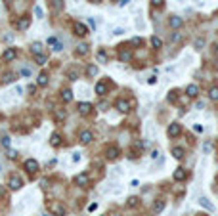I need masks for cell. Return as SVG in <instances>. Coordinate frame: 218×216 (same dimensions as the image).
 Masks as SVG:
<instances>
[{"label": "cell", "instance_id": "1", "mask_svg": "<svg viewBox=\"0 0 218 216\" xmlns=\"http://www.w3.org/2000/svg\"><path fill=\"white\" fill-rule=\"evenodd\" d=\"M73 31H75L77 37H86L88 35V27L84 23H80V21H75L73 23Z\"/></svg>", "mask_w": 218, "mask_h": 216}, {"label": "cell", "instance_id": "2", "mask_svg": "<svg viewBox=\"0 0 218 216\" xmlns=\"http://www.w3.org/2000/svg\"><path fill=\"white\" fill-rule=\"evenodd\" d=\"M121 155V149L117 145H107V149H105V157L109 159V161H115V159H117Z\"/></svg>", "mask_w": 218, "mask_h": 216}, {"label": "cell", "instance_id": "3", "mask_svg": "<svg viewBox=\"0 0 218 216\" xmlns=\"http://www.w3.org/2000/svg\"><path fill=\"white\" fill-rule=\"evenodd\" d=\"M168 136L170 138H176V136H180L182 134V124L180 122H172V124H168Z\"/></svg>", "mask_w": 218, "mask_h": 216}, {"label": "cell", "instance_id": "4", "mask_svg": "<svg viewBox=\"0 0 218 216\" xmlns=\"http://www.w3.org/2000/svg\"><path fill=\"white\" fill-rule=\"evenodd\" d=\"M115 107H117L121 113H128V111H130V101L121 98V99H117V101H115Z\"/></svg>", "mask_w": 218, "mask_h": 216}, {"label": "cell", "instance_id": "5", "mask_svg": "<svg viewBox=\"0 0 218 216\" xmlns=\"http://www.w3.org/2000/svg\"><path fill=\"white\" fill-rule=\"evenodd\" d=\"M23 168H25L29 174H34V172L38 170V163L34 161V159H27V161H25V165H23Z\"/></svg>", "mask_w": 218, "mask_h": 216}, {"label": "cell", "instance_id": "6", "mask_svg": "<svg viewBox=\"0 0 218 216\" xmlns=\"http://www.w3.org/2000/svg\"><path fill=\"white\" fill-rule=\"evenodd\" d=\"M46 42H48V46H52V50H54V52H61V50H63V44L57 40L56 37H50Z\"/></svg>", "mask_w": 218, "mask_h": 216}, {"label": "cell", "instance_id": "7", "mask_svg": "<svg viewBox=\"0 0 218 216\" xmlns=\"http://www.w3.org/2000/svg\"><path fill=\"white\" fill-rule=\"evenodd\" d=\"M17 58V50L16 48H6V52L2 54V60L4 61H14Z\"/></svg>", "mask_w": 218, "mask_h": 216}, {"label": "cell", "instance_id": "8", "mask_svg": "<svg viewBox=\"0 0 218 216\" xmlns=\"http://www.w3.org/2000/svg\"><path fill=\"white\" fill-rule=\"evenodd\" d=\"M78 140H80V143H90L92 140H94V134H92L90 130H82L78 134Z\"/></svg>", "mask_w": 218, "mask_h": 216}, {"label": "cell", "instance_id": "9", "mask_svg": "<svg viewBox=\"0 0 218 216\" xmlns=\"http://www.w3.org/2000/svg\"><path fill=\"white\" fill-rule=\"evenodd\" d=\"M73 182H75V184H77V186H80V187H84V186H88V182H90V178H88V174H77Z\"/></svg>", "mask_w": 218, "mask_h": 216}, {"label": "cell", "instance_id": "10", "mask_svg": "<svg viewBox=\"0 0 218 216\" xmlns=\"http://www.w3.org/2000/svg\"><path fill=\"white\" fill-rule=\"evenodd\" d=\"M50 212L54 216H65V209L61 207V205H57V203H52L50 205Z\"/></svg>", "mask_w": 218, "mask_h": 216}, {"label": "cell", "instance_id": "11", "mask_svg": "<svg viewBox=\"0 0 218 216\" xmlns=\"http://www.w3.org/2000/svg\"><path fill=\"white\" fill-rule=\"evenodd\" d=\"M8 186H10V189H19V187L23 186V180H21L19 176H16V174H14V176L10 178V184H8Z\"/></svg>", "mask_w": 218, "mask_h": 216}, {"label": "cell", "instance_id": "12", "mask_svg": "<svg viewBox=\"0 0 218 216\" xmlns=\"http://www.w3.org/2000/svg\"><path fill=\"white\" fill-rule=\"evenodd\" d=\"M186 96H188V98H197V96H199V86H197V84H189V86L186 88Z\"/></svg>", "mask_w": 218, "mask_h": 216}, {"label": "cell", "instance_id": "13", "mask_svg": "<svg viewBox=\"0 0 218 216\" xmlns=\"http://www.w3.org/2000/svg\"><path fill=\"white\" fill-rule=\"evenodd\" d=\"M172 178H174L176 182H184V180L188 178V172H186V168H176V170H174V176H172Z\"/></svg>", "mask_w": 218, "mask_h": 216}, {"label": "cell", "instance_id": "14", "mask_svg": "<svg viewBox=\"0 0 218 216\" xmlns=\"http://www.w3.org/2000/svg\"><path fill=\"white\" fill-rule=\"evenodd\" d=\"M90 111H92V104H88V101L78 104V113L80 115H90Z\"/></svg>", "mask_w": 218, "mask_h": 216}, {"label": "cell", "instance_id": "15", "mask_svg": "<svg viewBox=\"0 0 218 216\" xmlns=\"http://www.w3.org/2000/svg\"><path fill=\"white\" fill-rule=\"evenodd\" d=\"M29 25H31V19H29V17H23V19H19L17 23H16V27H17L19 31H25V29H29Z\"/></svg>", "mask_w": 218, "mask_h": 216}, {"label": "cell", "instance_id": "16", "mask_svg": "<svg viewBox=\"0 0 218 216\" xmlns=\"http://www.w3.org/2000/svg\"><path fill=\"white\" fill-rule=\"evenodd\" d=\"M50 143H52L54 147L61 145V134H60V132H54V134L50 136Z\"/></svg>", "mask_w": 218, "mask_h": 216}, {"label": "cell", "instance_id": "17", "mask_svg": "<svg viewBox=\"0 0 218 216\" xmlns=\"http://www.w3.org/2000/svg\"><path fill=\"white\" fill-rule=\"evenodd\" d=\"M199 205H201V207H203V209H207V210H211V212L214 210V205H212V203H211L209 199H205V197H201V199H199Z\"/></svg>", "mask_w": 218, "mask_h": 216}, {"label": "cell", "instance_id": "18", "mask_svg": "<svg viewBox=\"0 0 218 216\" xmlns=\"http://www.w3.org/2000/svg\"><path fill=\"white\" fill-rule=\"evenodd\" d=\"M170 27H172V29H180V27H182V17L172 15V17H170Z\"/></svg>", "mask_w": 218, "mask_h": 216}, {"label": "cell", "instance_id": "19", "mask_svg": "<svg viewBox=\"0 0 218 216\" xmlns=\"http://www.w3.org/2000/svg\"><path fill=\"white\" fill-rule=\"evenodd\" d=\"M105 92H107V84L103 82V81L98 82V84H96V94H98V96H103Z\"/></svg>", "mask_w": 218, "mask_h": 216}, {"label": "cell", "instance_id": "20", "mask_svg": "<svg viewBox=\"0 0 218 216\" xmlns=\"http://www.w3.org/2000/svg\"><path fill=\"white\" fill-rule=\"evenodd\" d=\"M193 48H195V50H203V48H205V38H203V37H197V38L193 40Z\"/></svg>", "mask_w": 218, "mask_h": 216}, {"label": "cell", "instance_id": "21", "mask_svg": "<svg viewBox=\"0 0 218 216\" xmlns=\"http://www.w3.org/2000/svg\"><path fill=\"white\" fill-rule=\"evenodd\" d=\"M161 210H165V201L163 199H157L153 203V212H161Z\"/></svg>", "mask_w": 218, "mask_h": 216}, {"label": "cell", "instance_id": "22", "mask_svg": "<svg viewBox=\"0 0 218 216\" xmlns=\"http://www.w3.org/2000/svg\"><path fill=\"white\" fill-rule=\"evenodd\" d=\"M172 155H174L176 159H184L186 151H184V147H172Z\"/></svg>", "mask_w": 218, "mask_h": 216}, {"label": "cell", "instance_id": "23", "mask_svg": "<svg viewBox=\"0 0 218 216\" xmlns=\"http://www.w3.org/2000/svg\"><path fill=\"white\" fill-rule=\"evenodd\" d=\"M31 50H33V54H34V55L42 54V44H40V42H33V44H31Z\"/></svg>", "mask_w": 218, "mask_h": 216}, {"label": "cell", "instance_id": "24", "mask_svg": "<svg viewBox=\"0 0 218 216\" xmlns=\"http://www.w3.org/2000/svg\"><path fill=\"white\" fill-rule=\"evenodd\" d=\"M119 60H121V61H130V60H132V54L126 52V50H122V52H119Z\"/></svg>", "mask_w": 218, "mask_h": 216}, {"label": "cell", "instance_id": "25", "mask_svg": "<svg viewBox=\"0 0 218 216\" xmlns=\"http://www.w3.org/2000/svg\"><path fill=\"white\" fill-rule=\"evenodd\" d=\"M52 8H54V12H61L63 10V0H52Z\"/></svg>", "mask_w": 218, "mask_h": 216}, {"label": "cell", "instance_id": "26", "mask_svg": "<svg viewBox=\"0 0 218 216\" xmlns=\"http://www.w3.org/2000/svg\"><path fill=\"white\" fill-rule=\"evenodd\" d=\"M77 54L78 55H86L88 54V44H78V46H77Z\"/></svg>", "mask_w": 218, "mask_h": 216}, {"label": "cell", "instance_id": "27", "mask_svg": "<svg viewBox=\"0 0 218 216\" xmlns=\"http://www.w3.org/2000/svg\"><path fill=\"white\" fill-rule=\"evenodd\" d=\"M61 99L63 101H71L73 99V92L71 90H61Z\"/></svg>", "mask_w": 218, "mask_h": 216}, {"label": "cell", "instance_id": "28", "mask_svg": "<svg viewBox=\"0 0 218 216\" xmlns=\"http://www.w3.org/2000/svg\"><path fill=\"white\" fill-rule=\"evenodd\" d=\"M37 82H38V86H46V84H48V75H46V73H40Z\"/></svg>", "mask_w": 218, "mask_h": 216}, {"label": "cell", "instance_id": "29", "mask_svg": "<svg viewBox=\"0 0 218 216\" xmlns=\"http://www.w3.org/2000/svg\"><path fill=\"white\" fill-rule=\"evenodd\" d=\"M86 75H88V77H96V75H98V67H96V65H88V67H86Z\"/></svg>", "mask_w": 218, "mask_h": 216}, {"label": "cell", "instance_id": "30", "mask_svg": "<svg viewBox=\"0 0 218 216\" xmlns=\"http://www.w3.org/2000/svg\"><path fill=\"white\" fill-rule=\"evenodd\" d=\"M67 77H69V81H77V78H78V71L77 69H69Z\"/></svg>", "mask_w": 218, "mask_h": 216}, {"label": "cell", "instance_id": "31", "mask_svg": "<svg viewBox=\"0 0 218 216\" xmlns=\"http://www.w3.org/2000/svg\"><path fill=\"white\" fill-rule=\"evenodd\" d=\"M98 61H100V63H105V61H107V54H105V50H100V52H98Z\"/></svg>", "mask_w": 218, "mask_h": 216}, {"label": "cell", "instance_id": "32", "mask_svg": "<svg viewBox=\"0 0 218 216\" xmlns=\"http://www.w3.org/2000/svg\"><path fill=\"white\" fill-rule=\"evenodd\" d=\"M14 81H16V75H14V73H6V75H4V82H6V84H11Z\"/></svg>", "mask_w": 218, "mask_h": 216}, {"label": "cell", "instance_id": "33", "mask_svg": "<svg viewBox=\"0 0 218 216\" xmlns=\"http://www.w3.org/2000/svg\"><path fill=\"white\" fill-rule=\"evenodd\" d=\"M151 44H153V48H161V46H163V42H161L159 37H151Z\"/></svg>", "mask_w": 218, "mask_h": 216}, {"label": "cell", "instance_id": "34", "mask_svg": "<svg viewBox=\"0 0 218 216\" xmlns=\"http://www.w3.org/2000/svg\"><path fill=\"white\" fill-rule=\"evenodd\" d=\"M176 98H178V90H172V92L168 94V101H170V104H174Z\"/></svg>", "mask_w": 218, "mask_h": 216}, {"label": "cell", "instance_id": "35", "mask_svg": "<svg viewBox=\"0 0 218 216\" xmlns=\"http://www.w3.org/2000/svg\"><path fill=\"white\" fill-rule=\"evenodd\" d=\"M203 151H205V155H209V153L212 151V143H211V142H205V145H203Z\"/></svg>", "mask_w": 218, "mask_h": 216}, {"label": "cell", "instance_id": "36", "mask_svg": "<svg viewBox=\"0 0 218 216\" xmlns=\"http://www.w3.org/2000/svg\"><path fill=\"white\" fill-rule=\"evenodd\" d=\"M209 96H211V99H218V86L211 88V92H209Z\"/></svg>", "mask_w": 218, "mask_h": 216}, {"label": "cell", "instance_id": "37", "mask_svg": "<svg viewBox=\"0 0 218 216\" xmlns=\"http://www.w3.org/2000/svg\"><path fill=\"white\" fill-rule=\"evenodd\" d=\"M138 203H140V199H138V197H128V203H126V205H128V207H136Z\"/></svg>", "mask_w": 218, "mask_h": 216}, {"label": "cell", "instance_id": "38", "mask_svg": "<svg viewBox=\"0 0 218 216\" xmlns=\"http://www.w3.org/2000/svg\"><path fill=\"white\" fill-rule=\"evenodd\" d=\"M10 142H11L10 136H2V140H0V143H2L4 147H10Z\"/></svg>", "mask_w": 218, "mask_h": 216}, {"label": "cell", "instance_id": "39", "mask_svg": "<svg viewBox=\"0 0 218 216\" xmlns=\"http://www.w3.org/2000/svg\"><path fill=\"white\" fill-rule=\"evenodd\" d=\"M142 44H144V40H142L140 37H134V38H132V46H142Z\"/></svg>", "mask_w": 218, "mask_h": 216}, {"label": "cell", "instance_id": "40", "mask_svg": "<svg viewBox=\"0 0 218 216\" xmlns=\"http://www.w3.org/2000/svg\"><path fill=\"white\" fill-rule=\"evenodd\" d=\"M17 155H19V153H17L16 149H10V151H8V159H11V161H14V159H17Z\"/></svg>", "mask_w": 218, "mask_h": 216}, {"label": "cell", "instance_id": "41", "mask_svg": "<svg viewBox=\"0 0 218 216\" xmlns=\"http://www.w3.org/2000/svg\"><path fill=\"white\" fill-rule=\"evenodd\" d=\"M37 61H38V65H44V63H46V55H44V54H38V55H37Z\"/></svg>", "mask_w": 218, "mask_h": 216}, {"label": "cell", "instance_id": "42", "mask_svg": "<svg viewBox=\"0 0 218 216\" xmlns=\"http://www.w3.org/2000/svg\"><path fill=\"white\" fill-rule=\"evenodd\" d=\"M151 4H153L155 8H159V6H163V4H165V0H151Z\"/></svg>", "mask_w": 218, "mask_h": 216}, {"label": "cell", "instance_id": "43", "mask_svg": "<svg viewBox=\"0 0 218 216\" xmlns=\"http://www.w3.org/2000/svg\"><path fill=\"white\" fill-rule=\"evenodd\" d=\"M6 195V186H0V199Z\"/></svg>", "mask_w": 218, "mask_h": 216}, {"label": "cell", "instance_id": "44", "mask_svg": "<svg viewBox=\"0 0 218 216\" xmlns=\"http://www.w3.org/2000/svg\"><path fill=\"white\" fill-rule=\"evenodd\" d=\"M80 161V153H73V163H78Z\"/></svg>", "mask_w": 218, "mask_h": 216}, {"label": "cell", "instance_id": "45", "mask_svg": "<svg viewBox=\"0 0 218 216\" xmlns=\"http://www.w3.org/2000/svg\"><path fill=\"white\" fill-rule=\"evenodd\" d=\"M56 117L61 121V119H65V113H63V111H57V113H56Z\"/></svg>", "mask_w": 218, "mask_h": 216}, {"label": "cell", "instance_id": "46", "mask_svg": "<svg viewBox=\"0 0 218 216\" xmlns=\"http://www.w3.org/2000/svg\"><path fill=\"white\" fill-rule=\"evenodd\" d=\"M34 14H37V17H42V10L37 6V8H34Z\"/></svg>", "mask_w": 218, "mask_h": 216}, {"label": "cell", "instance_id": "47", "mask_svg": "<svg viewBox=\"0 0 218 216\" xmlns=\"http://www.w3.org/2000/svg\"><path fill=\"white\" fill-rule=\"evenodd\" d=\"M147 82H149V84H155V82H157V78H155V77H149V78H147Z\"/></svg>", "mask_w": 218, "mask_h": 216}, {"label": "cell", "instance_id": "48", "mask_svg": "<svg viewBox=\"0 0 218 216\" xmlns=\"http://www.w3.org/2000/svg\"><path fill=\"white\" fill-rule=\"evenodd\" d=\"M201 130H203V128L199 126V124H193V132H201Z\"/></svg>", "mask_w": 218, "mask_h": 216}, {"label": "cell", "instance_id": "49", "mask_svg": "<svg viewBox=\"0 0 218 216\" xmlns=\"http://www.w3.org/2000/svg\"><path fill=\"white\" fill-rule=\"evenodd\" d=\"M29 73H31L29 69H21V75H23V77H29Z\"/></svg>", "mask_w": 218, "mask_h": 216}, {"label": "cell", "instance_id": "50", "mask_svg": "<svg viewBox=\"0 0 218 216\" xmlns=\"http://www.w3.org/2000/svg\"><path fill=\"white\" fill-rule=\"evenodd\" d=\"M122 33H124L122 29H115V31H113V35H122Z\"/></svg>", "mask_w": 218, "mask_h": 216}, {"label": "cell", "instance_id": "51", "mask_svg": "<svg viewBox=\"0 0 218 216\" xmlns=\"http://www.w3.org/2000/svg\"><path fill=\"white\" fill-rule=\"evenodd\" d=\"M4 2H6V4H10V2H11V0H4Z\"/></svg>", "mask_w": 218, "mask_h": 216}, {"label": "cell", "instance_id": "52", "mask_svg": "<svg viewBox=\"0 0 218 216\" xmlns=\"http://www.w3.org/2000/svg\"><path fill=\"white\" fill-rule=\"evenodd\" d=\"M195 216H207V214H195Z\"/></svg>", "mask_w": 218, "mask_h": 216}, {"label": "cell", "instance_id": "53", "mask_svg": "<svg viewBox=\"0 0 218 216\" xmlns=\"http://www.w3.org/2000/svg\"><path fill=\"white\" fill-rule=\"evenodd\" d=\"M44 216H50V214H44Z\"/></svg>", "mask_w": 218, "mask_h": 216}]
</instances>
